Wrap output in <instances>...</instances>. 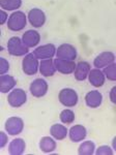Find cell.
<instances>
[{"instance_id": "6da1fadb", "label": "cell", "mask_w": 116, "mask_h": 155, "mask_svg": "<svg viewBox=\"0 0 116 155\" xmlns=\"http://www.w3.org/2000/svg\"><path fill=\"white\" fill-rule=\"evenodd\" d=\"M28 22L26 14L21 11H15L9 15V21H7V28L11 31L18 32L25 29Z\"/></svg>"}, {"instance_id": "7a4b0ae2", "label": "cell", "mask_w": 116, "mask_h": 155, "mask_svg": "<svg viewBox=\"0 0 116 155\" xmlns=\"http://www.w3.org/2000/svg\"><path fill=\"white\" fill-rule=\"evenodd\" d=\"M7 52L15 57H22L29 53V48L22 41V37L12 36L7 41Z\"/></svg>"}, {"instance_id": "3957f363", "label": "cell", "mask_w": 116, "mask_h": 155, "mask_svg": "<svg viewBox=\"0 0 116 155\" xmlns=\"http://www.w3.org/2000/svg\"><path fill=\"white\" fill-rule=\"evenodd\" d=\"M58 101L65 107H74L79 102V95L73 88H63L58 93Z\"/></svg>"}, {"instance_id": "277c9868", "label": "cell", "mask_w": 116, "mask_h": 155, "mask_svg": "<svg viewBox=\"0 0 116 155\" xmlns=\"http://www.w3.org/2000/svg\"><path fill=\"white\" fill-rule=\"evenodd\" d=\"M22 71L26 76H34L39 71V59L34 56L33 53L25 55L22 60Z\"/></svg>"}, {"instance_id": "5b68a950", "label": "cell", "mask_w": 116, "mask_h": 155, "mask_svg": "<svg viewBox=\"0 0 116 155\" xmlns=\"http://www.w3.org/2000/svg\"><path fill=\"white\" fill-rule=\"evenodd\" d=\"M27 101V93L22 88L12 89L7 95V102L12 107H21Z\"/></svg>"}, {"instance_id": "8992f818", "label": "cell", "mask_w": 116, "mask_h": 155, "mask_svg": "<svg viewBox=\"0 0 116 155\" xmlns=\"http://www.w3.org/2000/svg\"><path fill=\"white\" fill-rule=\"evenodd\" d=\"M4 129L9 136H18L24 129V121L22 118L17 116H12L6 119L4 123Z\"/></svg>"}, {"instance_id": "52a82bcc", "label": "cell", "mask_w": 116, "mask_h": 155, "mask_svg": "<svg viewBox=\"0 0 116 155\" xmlns=\"http://www.w3.org/2000/svg\"><path fill=\"white\" fill-rule=\"evenodd\" d=\"M48 89H49L48 82L43 78L34 79L29 86V91L31 93V95L33 97H36V98L44 97L47 94Z\"/></svg>"}, {"instance_id": "ba28073f", "label": "cell", "mask_w": 116, "mask_h": 155, "mask_svg": "<svg viewBox=\"0 0 116 155\" xmlns=\"http://www.w3.org/2000/svg\"><path fill=\"white\" fill-rule=\"evenodd\" d=\"M27 18H28L29 24L34 28H41L46 23V14L43 9L39 7H33L28 12L27 14Z\"/></svg>"}, {"instance_id": "9c48e42d", "label": "cell", "mask_w": 116, "mask_h": 155, "mask_svg": "<svg viewBox=\"0 0 116 155\" xmlns=\"http://www.w3.org/2000/svg\"><path fill=\"white\" fill-rule=\"evenodd\" d=\"M56 51L57 48L55 47V45L53 44H46L42 45V46L36 47L32 53L34 54V56L39 60L44 59H50L54 58V56H56Z\"/></svg>"}, {"instance_id": "30bf717a", "label": "cell", "mask_w": 116, "mask_h": 155, "mask_svg": "<svg viewBox=\"0 0 116 155\" xmlns=\"http://www.w3.org/2000/svg\"><path fill=\"white\" fill-rule=\"evenodd\" d=\"M77 56H78L77 48L70 44H61L57 48L56 57L59 59L73 60V61H75Z\"/></svg>"}, {"instance_id": "8fae6325", "label": "cell", "mask_w": 116, "mask_h": 155, "mask_svg": "<svg viewBox=\"0 0 116 155\" xmlns=\"http://www.w3.org/2000/svg\"><path fill=\"white\" fill-rule=\"evenodd\" d=\"M115 60H116V57L114 53H112V52H110V51H105V52L100 53L94 58V60H93V66H94L95 68L104 69L106 66L114 63Z\"/></svg>"}, {"instance_id": "7c38bea8", "label": "cell", "mask_w": 116, "mask_h": 155, "mask_svg": "<svg viewBox=\"0 0 116 155\" xmlns=\"http://www.w3.org/2000/svg\"><path fill=\"white\" fill-rule=\"evenodd\" d=\"M87 137V129L82 124H76L69 129V137L73 143L83 142Z\"/></svg>"}, {"instance_id": "4fadbf2b", "label": "cell", "mask_w": 116, "mask_h": 155, "mask_svg": "<svg viewBox=\"0 0 116 155\" xmlns=\"http://www.w3.org/2000/svg\"><path fill=\"white\" fill-rule=\"evenodd\" d=\"M85 104L90 109H97L103 104V94L99 90H91L87 92L84 97Z\"/></svg>"}, {"instance_id": "5bb4252c", "label": "cell", "mask_w": 116, "mask_h": 155, "mask_svg": "<svg viewBox=\"0 0 116 155\" xmlns=\"http://www.w3.org/2000/svg\"><path fill=\"white\" fill-rule=\"evenodd\" d=\"M22 41L29 49L35 48L39 46V41H41V34L34 29L26 30L22 35Z\"/></svg>"}, {"instance_id": "9a60e30c", "label": "cell", "mask_w": 116, "mask_h": 155, "mask_svg": "<svg viewBox=\"0 0 116 155\" xmlns=\"http://www.w3.org/2000/svg\"><path fill=\"white\" fill-rule=\"evenodd\" d=\"M54 63H55V66H56L57 71L62 74H74L76 64H77L75 61H73V60H64V59H59V58L54 59Z\"/></svg>"}, {"instance_id": "2e32d148", "label": "cell", "mask_w": 116, "mask_h": 155, "mask_svg": "<svg viewBox=\"0 0 116 155\" xmlns=\"http://www.w3.org/2000/svg\"><path fill=\"white\" fill-rule=\"evenodd\" d=\"M87 79L89 81L90 85L94 87V88H100V87L104 86L106 81V77L103 69L95 68V67L94 68H91Z\"/></svg>"}, {"instance_id": "e0dca14e", "label": "cell", "mask_w": 116, "mask_h": 155, "mask_svg": "<svg viewBox=\"0 0 116 155\" xmlns=\"http://www.w3.org/2000/svg\"><path fill=\"white\" fill-rule=\"evenodd\" d=\"M90 71H91V65L87 61H79L76 64V68L74 71V77L77 81L82 82L88 78Z\"/></svg>"}, {"instance_id": "ac0fdd59", "label": "cell", "mask_w": 116, "mask_h": 155, "mask_svg": "<svg viewBox=\"0 0 116 155\" xmlns=\"http://www.w3.org/2000/svg\"><path fill=\"white\" fill-rule=\"evenodd\" d=\"M57 71L56 66L54 63V59H44L39 61V72L43 77L45 78H50L53 77L55 74V72Z\"/></svg>"}, {"instance_id": "d6986e66", "label": "cell", "mask_w": 116, "mask_h": 155, "mask_svg": "<svg viewBox=\"0 0 116 155\" xmlns=\"http://www.w3.org/2000/svg\"><path fill=\"white\" fill-rule=\"evenodd\" d=\"M17 81L12 76L9 74H1L0 77V91L1 93H9L12 89L16 88Z\"/></svg>"}, {"instance_id": "ffe728a7", "label": "cell", "mask_w": 116, "mask_h": 155, "mask_svg": "<svg viewBox=\"0 0 116 155\" xmlns=\"http://www.w3.org/2000/svg\"><path fill=\"white\" fill-rule=\"evenodd\" d=\"M26 150V142L21 137H16L9 145V153L11 155H22Z\"/></svg>"}, {"instance_id": "44dd1931", "label": "cell", "mask_w": 116, "mask_h": 155, "mask_svg": "<svg viewBox=\"0 0 116 155\" xmlns=\"http://www.w3.org/2000/svg\"><path fill=\"white\" fill-rule=\"evenodd\" d=\"M50 134L56 141H62L67 137L69 130H67V127L63 125V124L55 123L50 127Z\"/></svg>"}, {"instance_id": "7402d4cb", "label": "cell", "mask_w": 116, "mask_h": 155, "mask_svg": "<svg viewBox=\"0 0 116 155\" xmlns=\"http://www.w3.org/2000/svg\"><path fill=\"white\" fill-rule=\"evenodd\" d=\"M56 140L53 137H43L39 141V149L44 153H52L56 150Z\"/></svg>"}, {"instance_id": "603a6c76", "label": "cell", "mask_w": 116, "mask_h": 155, "mask_svg": "<svg viewBox=\"0 0 116 155\" xmlns=\"http://www.w3.org/2000/svg\"><path fill=\"white\" fill-rule=\"evenodd\" d=\"M95 144L92 141H83L78 148V154L80 155H93L95 154Z\"/></svg>"}, {"instance_id": "cb8c5ba5", "label": "cell", "mask_w": 116, "mask_h": 155, "mask_svg": "<svg viewBox=\"0 0 116 155\" xmlns=\"http://www.w3.org/2000/svg\"><path fill=\"white\" fill-rule=\"evenodd\" d=\"M22 6V0H0V7L1 9L7 12L19 11Z\"/></svg>"}, {"instance_id": "d4e9b609", "label": "cell", "mask_w": 116, "mask_h": 155, "mask_svg": "<svg viewBox=\"0 0 116 155\" xmlns=\"http://www.w3.org/2000/svg\"><path fill=\"white\" fill-rule=\"evenodd\" d=\"M59 119L61 121V123L63 124H72L74 123L76 119V114L73 110L70 109H64L60 112Z\"/></svg>"}, {"instance_id": "484cf974", "label": "cell", "mask_w": 116, "mask_h": 155, "mask_svg": "<svg viewBox=\"0 0 116 155\" xmlns=\"http://www.w3.org/2000/svg\"><path fill=\"white\" fill-rule=\"evenodd\" d=\"M104 74L106 77V79H108L109 81H112V82H116V63L110 64V65L106 66L104 69Z\"/></svg>"}, {"instance_id": "4316f807", "label": "cell", "mask_w": 116, "mask_h": 155, "mask_svg": "<svg viewBox=\"0 0 116 155\" xmlns=\"http://www.w3.org/2000/svg\"><path fill=\"white\" fill-rule=\"evenodd\" d=\"M113 153H114V150H113L112 147L108 146V145H102L95 150L97 155H112Z\"/></svg>"}, {"instance_id": "83f0119b", "label": "cell", "mask_w": 116, "mask_h": 155, "mask_svg": "<svg viewBox=\"0 0 116 155\" xmlns=\"http://www.w3.org/2000/svg\"><path fill=\"white\" fill-rule=\"evenodd\" d=\"M9 62L5 58L1 57L0 58V74H6L9 71Z\"/></svg>"}, {"instance_id": "f1b7e54d", "label": "cell", "mask_w": 116, "mask_h": 155, "mask_svg": "<svg viewBox=\"0 0 116 155\" xmlns=\"http://www.w3.org/2000/svg\"><path fill=\"white\" fill-rule=\"evenodd\" d=\"M5 131H0V148H4L9 143V136Z\"/></svg>"}, {"instance_id": "f546056e", "label": "cell", "mask_w": 116, "mask_h": 155, "mask_svg": "<svg viewBox=\"0 0 116 155\" xmlns=\"http://www.w3.org/2000/svg\"><path fill=\"white\" fill-rule=\"evenodd\" d=\"M9 18V14H7V11L1 9V11H0V24L4 25L5 23H7Z\"/></svg>"}, {"instance_id": "4dcf8cb0", "label": "cell", "mask_w": 116, "mask_h": 155, "mask_svg": "<svg viewBox=\"0 0 116 155\" xmlns=\"http://www.w3.org/2000/svg\"><path fill=\"white\" fill-rule=\"evenodd\" d=\"M109 98H110V101L112 102V104H116V85L111 88L110 93H109Z\"/></svg>"}, {"instance_id": "1f68e13d", "label": "cell", "mask_w": 116, "mask_h": 155, "mask_svg": "<svg viewBox=\"0 0 116 155\" xmlns=\"http://www.w3.org/2000/svg\"><path fill=\"white\" fill-rule=\"evenodd\" d=\"M113 148V150H114V152H116V136L113 137L112 140V146H111Z\"/></svg>"}, {"instance_id": "d6a6232c", "label": "cell", "mask_w": 116, "mask_h": 155, "mask_svg": "<svg viewBox=\"0 0 116 155\" xmlns=\"http://www.w3.org/2000/svg\"><path fill=\"white\" fill-rule=\"evenodd\" d=\"M115 63H116V62H115Z\"/></svg>"}]
</instances>
